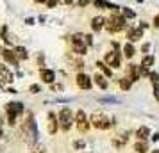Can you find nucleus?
<instances>
[{
  "label": "nucleus",
  "mask_w": 159,
  "mask_h": 153,
  "mask_svg": "<svg viewBox=\"0 0 159 153\" xmlns=\"http://www.w3.org/2000/svg\"><path fill=\"white\" fill-rule=\"evenodd\" d=\"M39 79H41L45 84H54V80H56V73L52 71V70L41 68V70H39Z\"/></svg>",
  "instance_id": "nucleus-14"
},
{
  "label": "nucleus",
  "mask_w": 159,
  "mask_h": 153,
  "mask_svg": "<svg viewBox=\"0 0 159 153\" xmlns=\"http://www.w3.org/2000/svg\"><path fill=\"white\" fill-rule=\"evenodd\" d=\"M2 41L6 45H11V39L7 37V27H2Z\"/></svg>",
  "instance_id": "nucleus-26"
},
{
  "label": "nucleus",
  "mask_w": 159,
  "mask_h": 153,
  "mask_svg": "<svg viewBox=\"0 0 159 153\" xmlns=\"http://www.w3.org/2000/svg\"><path fill=\"white\" fill-rule=\"evenodd\" d=\"M0 135H2V128H0Z\"/></svg>",
  "instance_id": "nucleus-36"
},
{
  "label": "nucleus",
  "mask_w": 159,
  "mask_h": 153,
  "mask_svg": "<svg viewBox=\"0 0 159 153\" xmlns=\"http://www.w3.org/2000/svg\"><path fill=\"white\" fill-rule=\"evenodd\" d=\"M104 27H106V20L102 16H95L93 20H91V29H93V32H100Z\"/></svg>",
  "instance_id": "nucleus-16"
},
{
  "label": "nucleus",
  "mask_w": 159,
  "mask_h": 153,
  "mask_svg": "<svg viewBox=\"0 0 159 153\" xmlns=\"http://www.w3.org/2000/svg\"><path fill=\"white\" fill-rule=\"evenodd\" d=\"M23 130H25V137H27V142L30 146H34L38 142V126L36 121H34V116L32 114H27L25 117V125H23Z\"/></svg>",
  "instance_id": "nucleus-1"
},
{
  "label": "nucleus",
  "mask_w": 159,
  "mask_h": 153,
  "mask_svg": "<svg viewBox=\"0 0 159 153\" xmlns=\"http://www.w3.org/2000/svg\"><path fill=\"white\" fill-rule=\"evenodd\" d=\"M109 2H106V0H95V6L97 7H107Z\"/></svg>",
  "instance_id": "nucleus-28"
},
{
  "label": "nucleus",
  "mask_w": 159,
  "mask_h": 153,
  "mask_svg": "<svg viewBox=\"0 0 159 153\" xmlns=\"http://www.w3.org/2000/svg\"><path fill=\"white\" fill-rule=\"evenodd\" d=\"M32 153H45V148L39 144H34L32 146Z\"/></svg>",
  "instance_id": "nucleus-27"
},
{
  "label": "nucleus",
  "mask_w": 159,
  "mask_h": 153,
  "mask_svg": "<svg viewBox=\"0 0 159 153\" xmlns=\"http://www.w3.org/2000/svg\"><path fill=\"white\" fill-rule=\"evenodd\" d=\"M147 150H148L147 141H138L136 144H134V151L136 153H147Z\"/></svg>",
  "instance_id": "nucleus-22"
},
{
  "label": "nucleus",
  "mask_w": 159,
  "mask_h": 153,
  "mask_svg": "<svg viewBox=\"0 0 159 153\" xmlns=\"http://www.w3.org/2000/svg\"><path fill=\"white\" fill-rule=\"evenodd\" d=\"M59 128L63 132H70V128H72V125H73V114H72V110L68 109V107H63V109L59 110Z\"/></svg>",
  "instance_id": "nucleus-3"
},
{
  "label": "nucleus",
  "mask_w": 159,
  "mask_h": 153,
  "mask_svg": "<svg viewBox=\"0 0 159 153\" xmlns=\"http://www.w3.org/2000/svg\"><path fill=\"white\" fill-rule=\"evenodd\" d=\"M134 53H136V50H134V46L130 43H125V46H123V55L127 59H132L134 57Z\"/></svg>",
  "instance_id": "nucleus-21"
},
{
  "label": "nucleus",
  "mask_w": 159,
  "mask_h": 153,
  "mask_svg": "<svg viewBox=\"0 0 159 153\" xmlns=\"http://www.w3.org/2000/svg\"><path fill=\"white\" fill-rule=\"evenodd\" d=\"M6 112H7L9 125L13 126V125H16V116L18 114H23V105L20 102H9L6 105Z\"/></svg>",
  "instance_id": "nucleus-4"
},
{
  "label": "nucleus",
  "mask_w": 159,
  "mask_h": 153,
  "mask_svg": "<svg viewBox=\"0 0 159 153\" xmlns=\"http://www.w3.org/2000/svg\"><path fill=\"white\" fill-rule=\"evenodd\" d=\"M56 4H57V0H47V6H48V7H54Z\"/></svg>",
  "instance_id": "nucleus-31"
},
{
  "label": "nucleus",
  "mask_w": 159,
  "mask_h": 153,
  "mask_svg": "<svg viewBox=\"0 0 159 153\" xmlns=\"http://www.w3.org/2000/svg\"><path fill=\"white\" fill-rule=\"evenodd\" d=\"M29 91H30V93H38V91H39V86H30Z\"/></svg>",
  "instance_id": "nucleus-32"
},
{
  "label": "nucleus",
  "mask_w": 159,
  "mask_h": 153,
  "mask_svg": "<svg viewBox=\"0 0 159 153\" xmlns=\"http://www.w3.org/2000/svg\"><path fill=\"white\" fill-rule=\"evenodd\" d=\"M89 121H91V126H95L97 130H109L113 126V119H109L104 112H93Z\"/></svg>",
  "instance_id": "nucleus-2"
},
{
  "label": "nucleus",
  "mask_w": 159,
  "mask_h": 153,
  "mask_svg": "<svg viewBox=\"0 0 159 153\" xmlns=\"http://www.w3.org/2000/svg\"><path fill=\"white\" fill-rule=\"evenodd\" d=\"M130 86H132V80H130L129 77H123V79H120V89H122V91H129Z\"/></svg>",
  "instance_id": "nucleus-23"
},
{
  "label": "nucleus",
  "mask_w": 159,
  "mask_h": 153,
  "mask_svg": "<svg viewBox=\"0 0 159 153\" xmlns=\"http://www.w3.org/2000/svg\"><path fill=\"white\" fill-rule=\"evenodd\" d=\"M75 82H77V86H79L80 89H91V86H93V82H91V79L88 77L86 73H77V77H75Z\"/></svg>",
  "instance_id": "nucleus-10"
},
{
  "label": "nucleus",
  "mask_w": 159,
  "mask_h": 153,
  "mask_svg": "<svg viewBox=\"0 0 159 153\" xmlns=\"http://www.w3.org/2000/svg\"><path fill=\"white\" fill-rule=\"evenodd\" d=\"M97 66H98V70H100L106 77H111V75H113V70H109L106 62H97Z\"/></svg>",
  "instance_id": "nucleus-25"
},
{
  "label": "nucleus",
  "mask_w": 159,
  "mask_h": 153,
  "mask_svg": "<svg viewBox=\"0 0 159 153\" xmlns=\"http://www.w3.org/2000/svg\"><path fill=\"white\" fill-rule=\"evenodd\" d=\"M118 46H115V52H109L106 55V64L111 66V68H120L122 62H120V52H116Z\"/></svg>",
  "instance_id": "nucleus-9"
},
{
  "label": "nucleus",
  "mask_w": 159,
  "mask_h": 153,
  "mask_svg": "<svg viewBox=\"0 0 159 153\" xmlns=\"http://www.w3.org/2000/svg\"><path fill=\"white\" fill-rule=\"evenodd\" d=\"M15 52H16V55H18V59H20V61H25V59L29 57V53H27V50H25L23 46H16Z\"/></svg>",
  "instance_id": "nucleus-24"
},
{
  "label": "nucleus",
  "mask_w": 159,
  "mask_h": 153,
  "mask_svg": "<svg viewBox=\"0 0 159 153\" xmlns=\"http://www.w3.org/2000/svg\"><path fill=\"white\" fill-rule=\"evenodd\" d=\"M127 135H129V134H120L116 139H113V144H115L116 148H122V146L127 142V139H129Z\"/></svg>",
  "instance_id": "nucleus-20"
},
{
  "label": "nucleus",
  "mask_w": 159,
  "mask_h": 153,
  "mask_svg": "<svg viewBox=\"0 0 159 153\" xmlns=\"http://www.w3.org/2000/svg\"><path fill=\"white\" fill-rule=\"evenodd\" d=\"M75 123H77V130L80 134H86L89 130V126H91V121H88V116L84 114V110H79L75 114Z\"/></svg>",
  "instance_id": "nucleus-7"
},
{
  "label": "nucleus",
  "mask_w": 159,
  "mask_h": 153,
  "mask_svg": "<svg viewBox=\"0 0 159 153\" xmlns=\"http://www.w3.org/2000/svg\"><path fill=\"white\" fill-rule=\"evenodd\" d=\"M154 27H159V15L154 18Z\"/></svg>",
  "instance_id": "nucleus-33"
},
{
  "label": "nucleus",
  "mask_w": 159,
  "mask_h": 153,
  "mask_svg": "<svg viewBox=\"0 0 159 153\" xmlns=\"http://www.w3.org/2000/svg\"><path fill=\"white\" fill-rule=\"evenodd\" d=\"M73 146H75V150H84V141H75V142H73Z\"/></svg>",
  "instance_id": "nucleus-29"
},
{
  "label": "nucleus",
  "mask_w": 159,
  "mask_h": 153,
  "mask_svg": "<svg viewBox=\"0 0 159 153\" xmlns=\"http://www.w3.org/2000/svg\"><path fill=\"white\" fill-rule=\"evenodd\" d=\"M13 80H15V77H13L11 70L6 64H0V84L7 86V84H13Z\"/></svg>",
  "instance_id": "nucleus-8"
},
{
  "label": "nucleus",
  "mask_w": 159,
  "mask_h": 153,
  "mask_svg": "<svg viewBox=\"0 0 159 153\" xmlns=\"http://www.w3.org/2000/svg\"><path fill=\"white\" fill-rule=\"evenodd\" d=\"M127 77L132 82H138L141 77V64H129L127 66Z\"/></svg>",
  "instance_id": "nucleus-11"
},
{
  "label": "nucleus",
  "mask_w": 159,
  "mask_h": 153,
  "mask_svg": "<svg viewBox=\"0 0 159 153\" xmlns=\"http://www.w3.org/2000/svg\"><path fill=\"white\" fill-rule=\"evenodd\" d=\"M2 57L6 59L9 64H13V66H18V64H20V59H18V55H16V52H15V50L4 48V50H2Z\"/></svg>",
  "instance_id": "nucleus-13"
},
{
  "label": "nucleus",
  "mask_w": 159,
  "mask_h": 153,
  "mask_svg": "<svg viewBox=\"0 0 159 153\" xmlns=\"http://www.w3.org/2000/svg\"><path fill=\"white\" fill-rule=\"evenodd\" d=\"M123 16H125V18H134V13H132L130 9H123Z\"/></svg>",
  "instance_id": "nucleus-30"
},
{
  "label": "nucleus",
  "mask_w": 159,
  "mask_h": 153,
  "mask_svg": "<svg viewBox=\"0 0 159 153\" xmlns=\"http://www.w3.org/2000/svg\"><path fill=\"white\" fill-rule=\"evenodd\" d=\"M72 48L77 55H84L88 52V43H86V36L84 34H75L72 37Z\"/></svg>",
  "instance_id": "nucleus-6"
},
{
  "label": "nucleus",
  "mask_w": 159,
  "mask_h": 153,
  "mask_svg": "<svg viewBox=\"0 0 159 153\" xmlns=\"http://www.w3.org/2000/svg\"><path fill=\"white\" fill-rule=\"evenodd\" d=\"M93 82H95V84H97L100 89H107V87H109V82L106 80V77H104V75H100V73H97V75L93 77Z\"/></svg>",
  "instance_id": "nucleus-18"
},
{
  "label": "nucleus",
  "mask_w": 159,
  "mask_h": 153,
  "mask_svg": "<svg viewBox=\"0 0 159 153\" xmlns=\"http://www.w3.org/2000/svg\"><path fill=\"white\" fill-rule=\"evenodd\" d=\"M106 29L111 32V34H115V32H120V30L125 29V16H120V15H113L109 18L107 22H106Z\"/></svg>",
  "instance_id": "nucleus-5"
},
{
  "label": "nucleus",
  "mask_w": 159,
  "mask_h": 153,
  "mask_svg": "<svg viewBox=\"0 0 159 153\" xmlns=\"http://www.w3.org/2000/svg\"><path fill=\"white\" fill-rule=\"evenodd\" d=\"M152 153H159V150H154V151H152Z\"/></svg>",
  "instance_id": "nucleus-35"
},
{
  "label": "nucleus",
  "mask_w": 159,
  "mask_h": 153,
  "mask_svg": "<svg viewBox=\"0 0 159 153\" xmlns=\"http://www.w3.org/2000/svg\"><path fill=\"white\" fill-rule=\"evenodd\" d=\"M86 4H89V0H79V6H86Z\"/></svg>",
  "instance_id": "nucleus-34"
},
{
  "label": "nucleus",
  "mask_w": 159,
  "mask_h": 153,
  "mask_svg": "<svg viewBox=\"0 0 159 153\" xmlns=\"http://www.w3.org/2000/svg\"><path fill=\"white\" fill-rule=\"evenodd\" d=\"M148 135H150V130H148L147 126H139V128L136 130L138 141H147V139H148Z\"/></svg>",
  "instance_id": "nucleus-19"
},
{
  "label": "nucleus",
  "mask_w": 159,
  "mask_h": 153,
  "mask_svg": "<svg viewBox=\"0 0 159 153\" xmlns=\"http://www.w3.org/2000/svg\"><path fill=\"white\" fill-rule=\"evenodd\" d=\"M127 37H129V41H139L143 37L141 27H129L127 29Z\"/></svg>",
  "instance_id": "nucleus-15"
},
{
  "label": "nucleus",
  "mask_w": 159,
  "mask_h": 153,
  "mask_svg": "<svg viewBox=\"0 0 159 153\" xmlns=\"http://www.w3.org/2000/svg\"><path fill=\"white\" fill-rule=\"evenodd\" d=\"M154 55H145L143 61H141V73H147L148 70L152 68V64H154Z\"/></svg>",
  "instance_id": "nucleus-17"
},
{
  "label": "nucleus",
  "mask_w": 159,
  "mask_h": 153,
  "mask_svg": "<svg viewBox=\"0 0 159 153\" xmlns=\"http://www.w3.org/2000/svg\"><path fill=\"white\" fill-rule=\"evenodd\" d=\"M47 130L50 135H56V132L59 130V117H56L54 112H48V123H47Z\"/></svg>",
  "instance_id": "nucleus-12"
}]
</instances>
